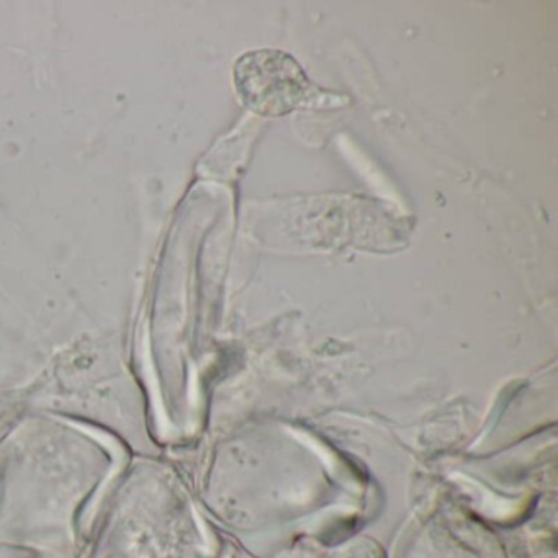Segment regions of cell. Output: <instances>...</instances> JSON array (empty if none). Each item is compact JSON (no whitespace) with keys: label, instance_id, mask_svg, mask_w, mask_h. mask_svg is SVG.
I'll return each mask as SVG.
<instances>
[{"label":"cell","instance_id":"obj_1","mask_svg":"<svg viewBox=\"0 0 558 558\" xmlns=\"http://www.w3.org/2000/svg\"><path fill=\"white\" fill-rule=\"evenodd\" d=\"M234 86L243 106L260 117L289 116L313 93L299 61L280 50L243 54L234 64Z\"/></svg>","mask_w":558,"mask_h":558}]
</instances>
